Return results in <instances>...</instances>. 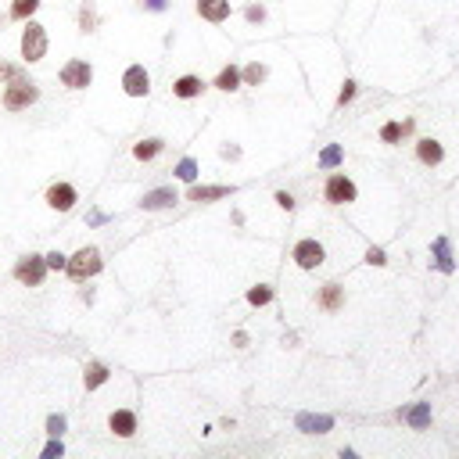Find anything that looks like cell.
<instances>
[{
    "label": "cell",
    "instance_id": "cell-1",
    "mask_svg": "<svg viewBox=\"0 0 459 459\" xmlns=\"http://www.w3.org/2000/svg\"><path fill=\"white\" fill-rule=\"evenodd\" d=\"M36 101H40V87L29 76H15L8 83V90H4V108L8 112H22V108H29V104H36Z\"/></svg>",
    "mask_w": 459,
    "mask_h": 459
},
{
    "label": "cell",
    "instance_id": "cell-2",
    "mask_svg": "<svg viewBox=\"0 0 459 459\" xmlns=\"http://www.w3.org/2000/svg\"><path fill=\"white\" fill-rule=\"evenodd\" d=\"M44 54H47V29L29 18V26L22 29V58L26 65H36V61H44Z\"/></svg>",
    "mask_w": 459,
    "mask_h": 459
},
{
    "label": "cell",
    "instance_id": "cell-3",
    "mask_svg": "<svg viewBox=\"0 0 459 459\" xmlns=\"http://www.w3.org/2000/svg\"><path fill=\"white\" fill-rule=\"evenodd\" d=\"M65 273L79 284V280H87L94 273H101V252L97 248H79V252L65 262Z\"/></svg>",
    "mask_w": 459,
    "mask_h": 459
},
{
    "label": "cell",
    "instance_id": "cell-4",
    "mask_svg": "<svg viewBox=\"0 0 459 459\" xmlns=\"http://www.w3.org/2000/svg\"><path fill=\"white\" fill-rule=\"evenodd\" d=\"M47 277V259L44 255H22L15 262V280L22 287H40Z\"/></svg>",
    "mask_w": 459,
    "mask_h": 459
},
{
    "label": "cell",
    "instance_id": "cell-5",
    "mask_svg": "<svg viewBox=\"0 0 459 459\" xmlns=\"http://www.w3.org/2000/svg\"><path fill=\"white\" fill-rule=\"evenodd\" d=\"M356 183H352L345 173H334L330 180H327V187H323V198L330 201V205H348V201H356Z\"/></svg>",
    "mask_w": 459,
    "mask_h": 459
},
{
    "label": "cell",
    "instance_id": "cell-6",
    "mask_svg": "<svg viewBox=\"0 0 459 459\" xmlns=\"http://www.w3.org/2000/svg\"><path fill=\"white\" fill-rule=\"evenodd\" d=\"M90 79H94V69L87 65V61H69L65 69H61V83H65L69 90H87L90 87Z\"/></svg>",
    "mask_w": 459,
    "mask_h": 459
},
{
    "label": "cell",
    "instance_id": "cell-7",
    "mask_svg": "<svg viewBox=\"0 0 459 459\" xmlns=\"http://www.w3.org/2000/svg\"><path fill=\"white\" fill-rule=\"evenodd\" d=\"M122 90H126L130 97H148V90H151L148 69H144V65H130L126 76H122Z\"/></svg>",
    "mask_w": 459,
    "mask_h": 459
},
{
    "label": "cell",
    "instance_id": "cell-8",
    "mask_svg": "<svg viewBox=\"0 0 459 459\" xmlns=\"http://www.w3.org/2000/svg\"><path fill=\"white\" fill-rule=\"evenodd\" d=\"M291 259H295L302 269H316V266H323V244L320 241H298L295 244V255H291Z\"/></svg>",
    "mask_w": 459,
    "mask_h": 459
},
{
    "label": "cell",
    "instance_id": "cell-9",
    "mask_svg": "<svg viewBox=\"0 0 459 459\" xmlns=\"http://www.w3.org/2000/svg\"><path fill=\"white\" fill-rule=\"evenodd\" d=\"M76 201H79V194H76L72 183H54L51 191H47V205L54 208V212H69Z\"/></svg>",
    "mask_w": 459,
    "mask_h": 459
},
{
    "label": "cell",
    "instance_id": "cell-10",
    "mask_svg": "<svg viewBox=\"0 0 459 459\" xmlns=\"http://www.w3.org/2000/svg\"><path fill=\"white\" fill-rule=\"evenodd\" d=\"M108 427H112V434H119V438H133V434H137V413L115 409V413L108 416Z\"/></svg>",
    "mask_w": 459,
    "mask_h": 459
},
{
    "label": "cell",
    "instance_id": "cell-11",
    "mask_svg": "<svg viewBox=\"0 0 459 459\" xmlns=\"http://www.w3.org/2000/svg\"><path fill=\"white\" fill-rule=\"evenodd\" d=\"M198 15L205 22H226L230 18V0H198Z\"/></svg>",
    "mask_w": 459,
    "mask_h": 459
},
{
    "label": "cell",
    "instance_id": "cell-12",
    "mask_svg": "<svg viewBox=\"0 0 459 459\" xmlns=\"http://www.w3.org/2000/svg\"><path fill=\"white\" fill-rule=\"evenodd\" d=\"M176 201V191H173V187H158V191H148V194H144V212H158V208H169Z\"/></svg>",
    "mask_w": 459,
    "mask_h": 459
},
{
    "label": "cell",
    "instance_id": "cell-13",
    "mask_svg": "<svg viewBox=\"0 0 459 459\" xmlns=\"http://www.w3.org/2000/svg\"><path fill=\"white\" fill-rule=\"evenodd\" d=\"M201 90H205V83H201L198 76H180V79L173 83V94H176V97H183V101L198 97Z\"/></svg>",
    "mask_w": 459,
    "mask_h": 459
},
{
    "label": "cell",
    "instance_id": "cell-14",
    "mask_svg": "<svg viewBox=\"0 0 459 459\" xmlns=\"http://www.w3.org/2000/svg\"><path fill=\"white\" fill-rule=\"evenodd\" d=\"M234 187H191V201H219V198H230Z\"/></svg>",
    "mask_w": 459,
    "mask_h": 459
},
{
    "label": "cell",
    "instance_id": "cell-15",
    "mask_svg": "<svg viewBox=\"0 0 459 459\" xmlns=\"http://www.w3.org/2000/svg\"><path fill=\"white\" fill-rule=\"evenodd\" d=\"M416 155H420L424 165H438V162H442V144H438V140H420V144H416Z\"/></svg>",
    "mask_w": 459,
    "mask_h": 459
},
{
    "label": "cell",
    "instance_id": "cell-16",
    "mask_svg": "<svg viewBox=\"0 0 459 459\" xmlns=\"http://www.w3.org/2000/svg\"><path fill=\"white\" fill-rule=\"evenodd\" d=\"M104 381H108V366H104V363H90L87 373H83V384H87V391L101 388Z\"/></svg>",
    "mask_w": 459,
    "mask_h": 459
},
{
    "label": "cell",
    "instance_id": "cell-17",
    "mask_svg": "<svg viewBox=\"0 0 459 459\" xmlns=\"http://www.w3.org/2000/svg\"><path fill=\"white\" fill-rule=\"evenodd\" d=\"M36 8H40V0H11V18L15 22H29Z\"/></svg>",
    "mask_w": 459,
    "mask_h": 459
},
{
    "label": "cell",
    "instance_id": "cell-18",
    "mask_svg": "<svg viewBox=\"0 0 459 459\" xmlns=\"http://www.w3.org/2000/svg\"><path fill=\"white\" fill-rule=\"evenodd\" d=\"M162 148H165V144H162L158 137H151V140H140L137 148H133V155H137L140 162H151L155 155H162Z\"/></svg>",
    "mask_w": 459,
    "mask_h": 459
},
{
    "label": "cell",
    "instance_id": "cell-19",
    "mask_svg": "<svg viewBox=\"0 0 459 459\" xmlns=\"http://www.w3.org/2000/svg\"><path fill=\"white\" fill-rule=\"evenodd\" d=\"M216 87H219V90H226V94H230V90H237V87H241V69L226 65V69L219 72V79H216Z\"/></svg>",
    "mask_w": 459,
    "mask_h": 459
},
{
    "label": "cell",
    "instance_id": "cell-20",
    "mask_svg": "<svg viewBox=\"0 0 459 459\" xmlns=\"http://www.w3.org/2000/svg\"><path fill=\"white\" fill-rule=\"evenodd\" d=\"M434 262H438V269H442V273H452V259H449V241H445V237L434 241Z\"/></svg>",
    "mask_w": 459,
    "mask_h": 459
},
{
    "label": "cell",
    "instance_id": "cell-21",
    "mask_svg": "<svg viewBox=\"0 0 459 459\" xmlns=\"http://www.w3.org/2000/svg\"><path fill=\"white\" fill-rule=\"evenodd\" d=\"M320 305L330 309V312H334V309H341V287H338V284H327V287H323V295H320Z\"/></svg>",
    "mask_w": 459,
    "mask_h": 459
},
{
    "label": "cell",
    "instance_id": "cell-22",
    "mask_svg": "<svg viewBox=\"0 0 459 459\" xmlns=\"http://www.w3.org/2000/svg\"><path fill=\"white\" fill-rule=\"evenodd\" d=\"M406 130H413V122H406V126H399V122H388V126L381 130V140H384V144H399Z\"/></svg>",
    "mask_w": 459,
    "mask_h": 459
},
{
    "label": "cell",
    "instance_id": "cell-23",
    "mask_svg": "<svg viewBox=\"0 0 459 459\" xmlns=\"http://www.w3.org/2000/svg\"><path fill=\"white\" fill-rule=\"evenodd\" d=\"M298 427H305L312 434H323L330 427V420H327V416H298Z\"/></svg>",
    "mask_w": 459,
    "mask_h": 459
},
{
    "label": "cell",
    "instance_id": "cell-24",
    "mask_svg": "<svg viewBox=\"0 0 459 459\" xmlns=\"http://www.w3.org/2000/svg\"><path fill=\"white\" fill-rule=\"evenodd\" d=\"M241 79L248 83V87H259V83L266 79V65H259V61H252V65H248V69L241 72Z\"/></svg>",
    "mask_w": 459,
    "mask_h": 459
},
{
    "label": "cell",
    "instance_id": "cell-25",
    "mask_svg": "<svg viewBox=\"0 0 459 459\" xmlns=\"http://www.w3.org/2000/svg\"><path fill=\"white\" fill-rule=\"evenodd\" d=\"M248 302H252V305H269V302H273V287H266V284L252 287V291H248Z\"/></svg>",
    "mask_w": 459,
    "mask_h": 459
},
{
    "label": "cell",
    "instance_id": "cell-26",
    "mask_svg": "<svg viewBox=\"0 0 459 459\" xmlns=\"http://www.w3.org/2000/svg\"><path fill=\"white\" fill-rule=\"evenodd\" d=\"M176 176H180L183 183H194V180H198V165H194V158H183V162L176 165Z\"/></svg>",
    "mask_w": 459,
    "mask_h": 459
},
{
    "label": "cell",
    "instance_id": "cell-27",
    "mask_svg": "<svg viewBox=\"0 0 459 459\" xmlns=\"http://www.w3.org/2000/svg\"><path fill=\"white\" fill-rule=\"evenodd\" d=\"M338 162H341V148H338V144L320 155V165H323V169H330V165H338Z\"/></svg>",
    "mask_w": 459,
    "mask_h": 459
},
{
    "label": "cell",
    "instance_id": "cell-28",
    "mask_svg": "<svg viewBox=\"0 0 459 459\" xmlns=\"http://www.w3.org/2000/svg\"><path fill=\"white\" fill-rule=\"evenodd\" d=\"M61 431H65V416H61V413L58 416H47V434L51 438H61Z\"/></svg>",
    "mask_w": 459,
    "mask_h": 459
},
{
    "label": "cell",
    "instance_id": "cell-29",
    "mask_svg": "<svg viewBox=\"0 0 459 459\" xmlns=\"http://www.w3.org/2000/svg\"><path fill=\"white\" fill-rule=\"evenodd\" d=\"M427 420H431V413H427V406H416V409L409 413V424H413V427H424Z\"/></svg>",
    "mask_w": 459,
    "mask_h": 459
},
{
    "label": "cell",
    "instance_id": "cell-30",
    "mask_svg": "<svg viewBox=\"0 0 459 459\" xmlns=\"http://www.w3.org/2000/svg\"><path fill=\"white\" fill-rule=\"evenodd\" d=\"M15 76H26V72L18 69V65H8V61H0V83H11Z\"/></svg>",
    "mask_w": 459,
    "mask_h": 459
},
{
    "label": "cell",
    "instance_id": "cell-31",
    "mask_svg": "<svg viewBox=\"0 0 459 459\" xmlns=\"http://www.w3.org/2000/svg\"><path fill=\"white\" fill-rule=\"evenodd\" d=\"M352 97H356V83H345V90L338 94V108H345V104H348Z\"/></svg>",
    "mask_w": 459,
    "mask_h": 459
},
{
    "label": "cell",
    "instance_id": "cell-32",
    "mask_svg": "<svg viewBox=\"0 0 459 459\" xmlns=\"http://www.w3.org/2000/svg\"><path fill=\"white\" fill-rule=\"evenodd\" d=\"M44 259H47V269H65V262H69L61 252H51V255H44Z\"/></svg>",
    "mask_w": 459,
    "mask_h": 459
},
{
    "label": "cell",
    "instance_id": "cell-33",
    "mask_svg": "<svg viewBox=\"0 0 459 459\" xmlns=\"http://www.w3.org/2000/svg\"><path fill=\"white\" fill-rule=\"evenodd\" d=\"M366 262H370V266H384L388 259H384V252H381V248H370V252H366Z\"/></svg>",
    "mask_w": 459,
    "mask_h": 459
},
{
    "label": "cell",
    "instance_id": "cell-34",
    "mask_svg": "<svg viewBox=\"0 0 459 459\" xmlns=\"http://www.w3.org/2000/svg\"><path fill=\"white\" fill-rule=\"evenodd\" d=\"M277 205L284 208V212H291V208H295V198H291L287 191H277Z\"/></svg>",
    "mask_w": 459,
    "mask_h": 459
},
{
    "label": "cell",
    "instance_id": "cell-35",
    "mask_svg": "<svg viewBox=\"0 0 459 459\" xmlns=\"http://www.w3.org/2000/svg\"><path fill=\"white\" fill-rule=\"evenodd\" d=\"M244 15H248V22H262V18H266V8H259V4H252V8H248Z\"/></svg>",
    "mask_w": 459,
    "mask_h": 459
},
{
    "label": "cell",
    "instance_id": "cell-36",
    "mask_svg": "<svg viewBox=\"0 0 459 459\" xmlns=\"http://www.w3.org/2000/svg\"><path fill=\"white\" fill-rule=\"evenodd\" d=\"M61 452H65V449H61V442H51V445L44 449V459H58Z\"/></svg>",
    "mask_w": 459,
    "mask_h": 459
},
{
    "label": "cell",
    "instance_id": "cell-37",
    "mask_svg": "<svg viewBox=\"0 0 459 459\" xmlns=\"http://www.w3.org/2000/svg\"><path fill=\"white\" fill-rule=\"evenodd\" d=\"M148 8L151 11H165V0H148Z\"/></svg>",
    "mask_w": 459,
    "mask_h": 459
}]
</instances>
